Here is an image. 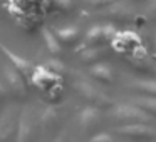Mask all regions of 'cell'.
Masks as SVG:
<instances>
[{
    "label": "cell",
    "instance_id": "5",
    "mask_svg": "<svg viewBox=\"0 0 156 142\" xmlns=\"http://www.w3.org/2000/svg\"><path fill=\"white\" fill-rule=\"evenodd\" d=\"M122 135H128L131 139H151L156 135V130L146 124H126L121 127Z\"/></svg>",
    "mask_w": 156,
    "mask_h": 142
},
{
    "label": "cell",
    "instance_id": "4",
    "mask_svg": "<svg viewBox=\"0 0 156 142\" xmlns=\"http://www.w3.org/2000/svg\"><path fill=\"white\" fill-rule=\"evenodd\" d=\"M35 122L30 109H25L19 119V142H32L35 135Z\"/></svg>",
    "mask_w": 156,
    "mask_h": 142
},
{
    "label": "cell",
    "instance_id": "24",
    "mask_svg": "<svg viewBox=\"0 0 156 142\" xmlns=\"http://www.w3.org/2000/svg\"><path fill=\"white\" fill-rule=\"evenodd\" d=\"M154 47H156V35H154Z\"/></svg>",
    "mask_w": 156,
    "mask_h": 142
},
{
    "label": "cell",
    "instance_id": "17",
    "mask_svg": "<svg viewBox=\"0 0 156 142\" xmlns=\"http://www.w3.org/2000/svg\"><path fill=\"white\" fill-rule=\"evenodd\" d=\"M138 105L143 107L146 112L156 114V97H144V99H138Z\"/></svg>",
    "mask_w": 156,
    "mask_h": 142
},
{
    "label": "cell",
    "instance_id": "12",
    "mask_svg": "<svg viewBox=\"0 0 156 142\" xmlns=\"http://www.w3.org/2000/svg\"><path fill=\"white\" fill-rule=\"evenodd\" d=\"M91 75L98 80H102V82H111L114 79V74H112L111 67L104 62H99V64H94L91 65Z\"/></svg>",
    "mask_w": 156,
    "mask_h": 142
},
{
    "label": "cell",
    "instance_id": "23",
    "mask_svg": "<svg viewBox=\"0 0 156 142\" xmlns=\"http://www.w3.org/2000/svg\"><path fill=\"white\" fill-rule=\"evenodd\" d=\"M7 95H9V90H7V89H5L2 84H0V102L5 100V99H7Z\"/></svg>",
    "mask_w": 156,
    "mask_h": 142
},
{
    "label": "cell",
    "instance_id": "8",
    "mask_svg": "<svg viewBox=\"0 0 156 142\" xmlns=\"http://www.w3.org/2000/svg\"><path fill=\"white\" fill-rule=\"evenodd\" d=\"M101 122V112L96 107H86L79 114V124L82 129H94Z\"/></svg>",
    "mask_w": 156,
    "mask_h": 142
},
{
    "label": "cell",
    "instance_id": "16",
    "mask_svg": "<svg viewBox=\"0 0 156 142\" xmlns=\"http://www.w3.org/2000/svg\"><path fill=\"white\" fill-rule=\"evenodd\" d=\"M136 87L148 94L149 97H156V80H139L136 82Z\"/></svg>",
    "mask_w": 156,
    "mask_h": 142
},
{
    "label": "cell",
    "instance_id": "11",
    "mask_svg": "<svg viewBox=\"0 0 156 142\" xmlns=\"http://www.w3.org/2000/svg\"><path fill=\"white\" fill-rule=\"evenodd\" d=\"M106 55V50L102 47H99V45H92V47L86 49V50L81 52V60L86 62V64H99V62H102V57Z\"/></svg>",
    "mask_w": 156,
    "mask_h": 142
},
{
    "label": "cell",
    "instance_id": "1",
    "mask_svg": "<svg viewBox=\"0 0 156 142\" xmlns=\"http://www.w3.org/2000/svg\"><path fill=\"white\" fill-rule=\"evenodd\" d=\"M114 117L126 124H146L151 120L148 112L138 104H119L114 109Z\"/></svg>",
    "mask_w": 156,
    "mask_h": 142
},
{
    "label": "cell",
    "instance_id": "6",
    "mask_svg": "<svg viewBox=\"0 0 156 142\" xmlns=\"http://www.w3.org/2000/svg\"><path fill=\"white\" fill-rule=\"evenodd\" d=\"M32 82H34L37 87L44 89V90H51V89L54 87V84L57 82V74L51 72L49 69H34Z\"/></svg>",
    "mask_w": 156,
    "mask_h": 142
},
{
    "label": "cell",
    "instance_id": "2",
    "mask_svg": "<svg viewBox=\"0 0 156 142\" xmlns=\"http://www.w3.org/2000/svg\"><path fill=\"white\" fill-rule=\"evenodd\" d=\"M19 129V119L15 109H7L0 115V142H9Z\"/></svg>",
    "mask_w": 156,
    "mask_h": 142
},
{
    "label": "cell",
    "instance_id": "3",
    "mask_svg": "<svg viewBox=\"0 0 156 142\" xmlns=\"http://www.w3.org/2000/svg\"><path fill=\"white\" fill-rule=\"evenodd\" d=\"M76 89H77V92L86 99V100L92 102V104H96V105H106V104H109V97L102 90H99L96 85H92L91 82L79 80L77 84H76Z\"/></svg>",
    "mask_w": 156,
    "mask_h": 142
},
{
    "label": "cell",
    "instance_id": "15",
    "mask_svg": "<svg viewBox=\"0 0 156 142\" xmlns=\"http://www.w3.org/2000/svg\"><path fill=\"white\" fill-rule=\"evenodd\" d=\"M87 40L91 42L92 45H99L102 42H106L104 37V25H94L87 30Z\"/></svg>",
    "mask_w": 156,
    "mask_h": 142
},
{
    "label": "cell",
    "instance_id": "14",
    "mask_svg": "<svg viewBox=\"0 0 156 142\" xmlns=\"http://www.w3.org/2000/svg\"><path fill=\"white\" fill-rule=\"evenodd\" d=\"M44 42H45V45H47L49 52H51L52 55H59L62 52V44L59 42V39L55 34H52V32H49V30H44Z\"/></svg>",
    "mask_w": 156,
    "mask_h": 142
},
{
    "label": "cell",
    "instance_id": "18",
    "mask_svg": "<svg viewBox=\"0 0 156 142\" xmlns=\"http://www.w3.org/2000/svg\"><path fill=\"white\" fill-rule=\"evenodd\" d=\"M91 142H114V140H112V137L109 134L101 132V134H96L94 137L91 139Z\"/></svg>",
    "mask_w": 156,
    "mask_h": 142
},
{
    "label": "cell",
    "instance_id": "7",
    "mask_svg": "<svg viewBox=\"0 0 156 142\" xmlns=\"http://www.w3.org/2000/svg\"><path fill=\"white\" fill-rule=\"evenodd\" d=\"M106 15L114 22H128L133 17V8L126 2H118V4L111 5V8H108Z\"/></svg>",
    "mask_w": 156,
    "mask_h": 142
},
{
    "label": "cell",
    "instance_id": "9",
    "mask_svg": "<svg viewBox=\"0 0 156 142\" xmlns=\"http://www.w3.org/2000/svg\"><path fill=\"white\" fill-rule=\"evenodd\" d=\"M0 49H2V52L7 55L9 62H12V67L17 69L20 74H29V72L32 70V64L27 60V59H24V57H20V55H17L15 52L9 50V49L5 47V45H2V44H0Z\"/></svg>",
    "mask_w": 156,
    "mask_h": 142
},
{
    "label": "cell",
    "instance_id": "21",
    "mask_svg": "<svg viewBox=\"0 0 156 142\" xmlns=\"http://www.w3.org/2000/svg\"><path fill=\"white\" fill-rule=\"evenodd\" d=\"M51 64H47V67L51 65V72H54V74H59L61 70H64V65L61 64L59 60H49Z\"/></svg>",
    "mask_w": 156,
    "mask_h": 142
},
{
    "label": "cell",
    "instance_id": "22",
    "mask_svg": "<svg viewBox=\"0 0 156 142\" xmlns=\"http://www.w3.org/2000/svg\"><path fill=\"white\" fill-rule=\"evenodd\" d=\"M148 15H149V17H156V0H149V4H148Z\"/></svg>",
    "mask_w": 156,
    "mask_h": 142
},
{
    "label": "cell",
    "instance_id": "19",
    "mask_svg": "<svg viewBox=\"0 0 156 142\" xmlns=\"http://www.w3.org/2000/svg\"><path fill=\"white\" fill-rule=\"evenodd\" d=\"M91 7H106V5H111L114 0H86Z\"/></svg>",
    "mask_w": 156,
    "mask_h": 142
},
{
    "label": "cell",
    "instance_id": "20",
    "mask_svg": "<svg viewBox=\"0 0 156 142\" xmlns=\"http://www.w3.org/2000/svg\"><path fill=\"white\" fill-rule=\"evenodd\" d=\"M55 5L59 8H62V10H69L74 5V0H55Z\"/></svg>",
    "mask_w": 156,
    "mask_h": 142
},
{
    "label": "cell",
    "instance_id": "10",
    "mask_svg": "<svg viewBox=\"0 0 156 142\" xmlns=\"http://www.w3.org/2000/svg\"><path fill=\"white\" fill-rule=\"evenodd\" d=\"M4 74H5V79H7V82H9L12 90H14L15 94H24L25 84H24V79H22L20 72L14 67H5Z\"/></svg>",
    "mask_w": 156,
    "mask_h": 142
},
{
    "label": "cell",
    "instance_id": "13",
    "mask_svg": "<svg viewBox=\"0 0 156 142\" xmlns=\"http://www.w3.org/2000/svg\"><path fill=\"white\" fill-rule=\"evenodd\" d=\"M55 35H57L61 44L72 45L74 42H77V39H79V29L77 27H64V29L55 30Z\"/></svg>",
    "mask_w": 156,
    "mask_h": 142
}]
</instances>
